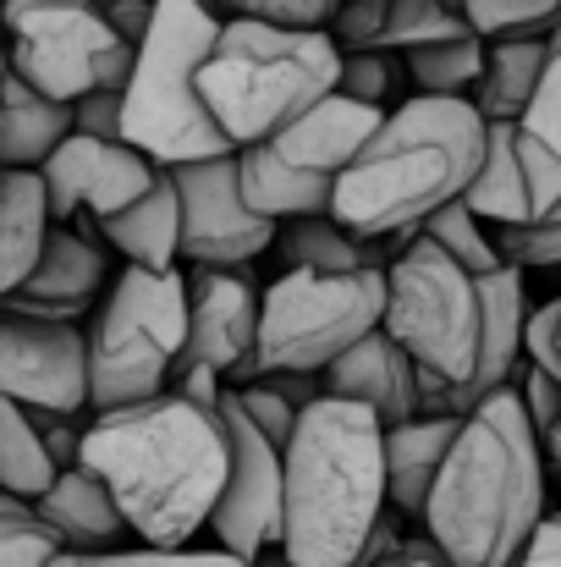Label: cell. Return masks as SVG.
<instances>
[{
	"label": "cell",
	"instance_id": "obj_1",
	"mask_svg": "<svg viewBox=\"0 0 561 567\" xmlns=\"http://www.w3.org/2000/svg\"><path fill=\"white\" fill-rule=\"evenodd\" d=\"M83 463L111 485L127 529L144 546H187L209 529L226 485L220 408L187 402L177 385L94 413L83 430Z\"/></svg>",
	"mask_w": 561,
	"mask_h": 567
},
{
	"label": "cell",
	"instance_id": "obj_2",
	"mask_svg": "<svg viewBox=\"0 0 561 567\" xmlns=\"http://www.w3.org/2000/svg\"><path fill=\"white\" fill-rule=\"evenodd\" d=\"M418 518L451 567H512L523 557L546 518V452L518 385L463 413Z\"/></svg>",
	"mask_w": 561,
	"mask_h": 567
},
{
	"label": "cell",
	"instance_id": "obj_3",
	"mask_svg": "<svg viewBox=\"0 0 561 567\" xmlns=\"http://www.w3.org/2000/svg\"><path fill=\"white\" fill-rule=\"evenodd\" d=\"M485 133L490 122L479 116L474 100H446V94L402 100L396 111L380 116V127L342 172L331 215L359 237L413 243L435 209L457 204L474 188L485 166Z\"/></svg>",
	"mask_w": 561,
	"mask_h": 567
},
{
	"label": "cell",
	"instance_id": "obj_4",
	"mask_svg": "<svg viewBox=\"0 0 561 567\" xmlns=\"http://www.w3.org/2000/svg\"><path fill=\"white\" fill-rule=\"evenodd\" d=\"M281 551L298 567H353L385 518V424L364 402L314 396L281 446Z\"/></svg>",
	"mask_w": 561,
	"mask_h": 567
},
{
	"label": "cell",
	"instance_id": "obj_5",
	"mask_svg": "<svg viewBox=\"0 0 561 567\" xmlns=\"http://www.w3.org/2000/svg\"><path fill=\"white\" fill-rule=\"evenodd\" d=\"M342 50L325 28H276L253 17H226L204 66L198 89L220 133L242 150L336 94Z\"/></svg>",
	"mask_w": 561,
	"mask_h": 567
},
{
	"label": "cell",
	"instance_id": "obj_6",
	"mask_svg": "<svg viewBox=\"0 0 561 567\" xmlns=\"http://www.w3.org/2000/svg\"><path fill=\"white\" fill-rule=\"evenodd\" d=\"M220 33V11L204 0H155V22L138 39L133 72L122 83V138L160 166L231 155L237 144L204 105L198 66Z\"/></svg>",
	"mask_w": 561,
	"mask_h": 567
},
{
	"label": "cell",
	"instance_id": "obj_7",
	"mask_svg": "<svg viewBox=\"0 0 561 567\" xmlns=\"http://www.w3.org/2000/svg\"><path fill=\"white\" fill-rule=\"evenodd\" d=\"M187 342V276L122 265L89 331V408H127L177 375Z\"/></svg>",
	"mask_w": 561,
	"mask_h": 567
},
{
	"label": "cell",
	"instance_id": "obj_8",
	"mask_svg": "<svg viewBox=\"0 0 561 567\" xmlns=\"http://www.w3.org/2000/svg\"><path fill=\"white\" fill-rule=\"evenodd\" d=\"M385 320V270H287L264 287L253 375H325Z\"/></svg>",
	"mask_w": 561,
	"mask_h": 567
},
{
	"label": "cell",
	"instance_id": "obj_9",
	"mask_svg": "<svg viewBox=\"0 0 561 567\" xmlns=\"http://www.w3.org/2000/svg\"><path fill=\"white\" fill-rule=\"evenodd\" d=\"M385 111L359 105L347 94H325L320 105H309L303 116H292L287 127H276L259 144L237 150V172L242 193L259 215L270 220H292V215H325L336 204V183L353 166V155L364 150Z\"/></svg>",
	"mask_w": 561,
	"mask_h": 567
},
{
	"label": "cell",
	"instance_id": "obj_10",
	"mask_svg": "<svg viewBox=\"0 0 561 567\" xmlns=\"http://www.w3.org/2000/svg\"><path fill=\"white\" fill-rule=\"evenodd\" d=\"M424 375L457 380L474 375L479 359V287L474 276L429 237H413L385 265V320H380Z\"/></svg>",
	"mask_w": 561,
	"mask_h": 567
},
{
	"label": "cell",
	"instance_id": "obj_11",
	"mask_svg": "<svg viewBox=\"0 0 561 567\" xmlns=\"http://www.w3.org/2000/svg\"><path fill=\"white\" fill-rule=\"evenodd\" d=\"M6 55L50 100H83L89 89H122L138 44H127L100 0H6Z\"/></svg>",
	"mask_w": 561,
	"mask_h": 567
},
{
	"label": "cell",
	"instance_id": "obj_12",
	"mask_svg": "<svg viewBox=\"0 0 561 567\" xmlns=\"http://www.w3.org/2000/svg\"><path fill=\"white\" fill-rule=\"evenodd\" d=\"M220 424H226V485H220V502L209 513V535L220 551L253 563V557L281 546V513H287L281 446L248 424L231 385L220 391Z\"/></svg>",
	"mask_w": 561,
	"mask_h": 567
},
{
	"label": "cell",
	"instance_id": "obj_13",
	"mask_svg": "<svg viewBox=\"0 0 561 567\" xmlns=\"http://www.w3.org/2000/svg\"><path fill=\"white\" fill-rule=\"evenodd\" d=\"M166 172H172L177 198H183L187 265H253L259 254H270L281 220H270L248 204L237 150L209 155V161H183V166H166Z\"/></svg>",
	"mask_w": 561,
	"mask_h": 567
},
{
	"label": "cell",
	"instance_id": "obj_14",
	"mask_svg": "<svg viewBox=\"0 0 561 567\" xmlns=\"http://www.w3.org/2000/svg\"><path fill=\"white\" fill-rule=\"evenodd\" d=\"M0 396L44 413L89 408V331L77 320L0 315Z\"/></svg>",
	"mask_w": 561,
	"mask_h": 567
},
{
	"label": "cell",
	"instance_id": "obj_15",
	"mask_svg": "<svg viewBox=\"0 0 561 567\" xmlns=\"http://www.w3.org/2000/svg\"><path fill=\"white\" fill-rule=\"evenodd\" d=\"M259 303L264 292L248 281L242 265H193L187 270V342L177 375L215 370L226 385H242L253 364V342H259Z\"/></svg>",
	"mask_w": 561,
	"mask_h": 567
},
{
	"label": "cell",
	"instance_id": "obj_16",
	"mask_svg": "<svg viewBox=\"0 0 561 567\" xmlns=\"http://www.w3.org/2000/svg\"><path fill=\"white\" fill-rule=\"evenodd\" d=\"M44 193H50V215L55 220H111L116 209H127L133 198H144L149 183L160 177V161H149L144 150H133L127 138H89V133H66L55 144V155L39 166Z\"/></svg>",
	"mask_w": 561,
	"mask_h": 567
},
{
	"label": "cell",
	"instance_id": "obj_17",
	"mask_svg": "<svg viewBox=\"0 0 561 567\" xmlns=\"http://www.w3.org/2000/svg\"><path fill=\"white\" fill-rule=\"evenodd\" d=\"M111 287V259L100 254V243L66 220L50 226L44 254L33 265V276L0 298L6 315H33V320H83L100 292Z\"/></svg>",
	"mask_w": 561,
	"mask_h": 567
},
{
	"label": "cell",
	"instance_id": "obj_18",
	"mask_svg": "<svg viewBox=\"0 0 561 567\" xmlns=\"http://www.w3.org/2000/svg\"><path fill=\"white\" fill-rule=\"evenodd\" d=\"M463 204L485 226H534V220L561 209V183L540 177L529 166V155L518 150V122H490L485 166H479L474 188L463 193Z\"/></svg>",
	"mask_w": 561,
	"mask_h": 567
},
{
	"label": "cell",
	"instance_id": "obj_19",
	"mask_svg": "<svg viewBox=\"0 0 561 567\" xmlns=\"http://www.w3.org/2000/svg\"><path fill=\"white\" fill-rule=\"evenodd\" d=\"M320 380L331 396L364 402L380 424H402L418 413V364L407 359V348L385 326H374L364 342H353Z\"/></svg>",
	"mask_w": 561,
	"mask_h": 567
},
{
	"label": "cell",
	"instance_id": "obj_20",
	"mask_svg": "<svg viewBox=\"0 0 561 567\" xmlns=\"http://www.w3.org/2000/svg\"><path fill=\"white\" fill-rule=\"evenodd\" d=\"M39 524L61 540V551H111L122 546L133 529L111 496V485L89 468V463H72L55 474V485L33 502Z\"/></svg>",
	"mask_w": 561,
	"mask_h": 567
},
{
	"label": "cell",
	"instance_id": "obj_21",
	"mask_svg": "<svg viewBox=\"0 0 561 567\" xmlns=\"http://www.w3.org/2000/svg\"><path fill=\"white\" fill-rule=\"evenodd\" d=\"M463 419L451 413H413L402 424H385V502L402 518H418L429 502V485L457 441Z\"/></svg>",
	"mask_w": 561,
	"mask_h": 567
},
{
	"label": "cell",
	"instance_id": "obj_22",
	"mask_svg": "<svg viewBox=\"0 0 561 567\" xmlns=\"http://www.w3.org/2000/svg\"><path fill=\"white\" fill-rule=\"evenodd\" d=\"M100 231L122 254V265L177 270V259H183V198H177L172 172L160 166V177L149 183V193L133 198L127 209H116L111 220H100Z\"/></svg>",
	"mask_w": 561,
	"mask_h": 567
},
{
	"label": "cell",
	"instance_id": "obj_23",
	"mask_svg": "<svg viewBox=\"0 0 561 567\" xmlns=\"http://www.w3.org/2000/svg\"><path fill=\"white\" fill-rule=\"evenodd\" d=\"M66 133H72V105L50 100L28 78L6 72V83H0V166L39 172Z\"/></svg>",
	"mask_w": 561,
	"mask_h": 567
},
{
	"label": "cell",
	"instance_id": "obj_24",
	"mask_svg": "<svg viewBox=\"0 0 561 567\" xmlns=\"http://www.w3.org/2000/svg\"><path fill=\"white\" fill-rule=\"evenodd\" d=\"M55 215H50V193L39 172H0V298L17 292L50 237Z\"/></svg>",
	"mask_w": 561,
	"mask_h": 567
},
{
	"label": "cell",
	"instance_id": "obj_25",
	"mask_svg": "<svg viewBox=\"0 0 561 567\" xmlns=\"http://www.w3.org/2000/svg\"><path fill=\"white\" fill-rule=\"evenodd\" d=\"M551 61V39L540 33H512V39H490L485 44V72L474 89V105L485 122H518L523 105L540 89V72Z\"/></svg>",
	"mask_w": 561,
	"mask_h": 567
},
{
	"label": "cell",
	"instance_id": "obj_26",
	"mask_svg": "<svg viewBox=\"0 0 561 567\" xmlns=\"http://www.w3.org/2000/svg\"><path fill=\"white\" fill-rule=\"evenodd\" d=\"M374 243H385V237H359L353 226H342L325 209V215H292V220H281L270 248L287 259V270H364V265L385 270V259L374 254Z\"/></svg>",
	"mask_w": 561,
	"mask_h": 567
},
{
	"label": "cell",
	"instance_id": "obj_27",
	"mask_svg": "<svg viewBox=\"0 0 561 567\" xmlns=\"http://www.w3.org/2000/svg\"><path fill=\"white\" fill-rule=\"evenodd\" d=\"M55 457L33 424V413L11 396H0V491L22 496V502H39L50 485H55Z\"/></svg>",
	"mask_w": 561,
	"mask_h": 567
},
{
	"label": "cell",
	"instance_id": "obj_28",
	"mask_svg": "<svg viewBox=\"0 0 561 567\" xmlns=\"http://www.w3.org/2000/svg\"><path fill=\"white\" fill-rule=\"evenodd\" d=\"M485 33H463V39H440V44H418L402 50L407 83L418 94H446V100H474L479 72H485Z\"/></svg>",
	"mask_w": 561,
	"mask_h": 567
},
{
	"label": "cell",
	"instance_id": "obj_29",
	"mask_svg": "<svg viewBox=\"0 0 561 567\" xmlns=\"http://www.w3.org/2000/svg\"><path fill=\"white\" fill-rule=\"evenodd\" d=\"M518 150L529 155V166H534L540 177L561 183V50L557 44H551V61H546V72H540L534 100H529L523 116H518Z\"/></svg>",
	"mask_w": 561,
	"mask_h": 567
},
{
	"label": "cell",
	"instance_id": "obj_30",
	"mask_svg": "<svg viewBox=\"0 0 561 567\" xmlns=\"http://www.w3.org/2000/svg\"><path fill=\"white\" fill-rule=\"evenodd\" d=\"M418 237H429V243H440L468 276H490L496 265H507L501 259V248H496V237L485 231V220L457 198V204H446V209H435L424 226H418Z\"/></svg>",
	"mask_w": 561,
	"mask_h": 567
},
{
	"label": "cell",
	"instance_id": "obj_31",
	"mask_svg": "<svg viewBox=\"0 0 561 567\" xmlns=\"http://www.w3.org/2000/svg\"><path fill=\"white\" fill-rule=\"evenodd\" d=\"M474 33L457 0H391L385 11V50H418V44H440V39H463Z\"/></svg>",
	"mask_w": 561,
	"mask_h": 567
},
{
	"label": "cell",
	"instance_id": "obj_32",
	"mask_svg": "<svg viewBox=\"0 0 561 567\" xmlns=\"http://www.w3.org/2000/svg\"><path fill=\"white\" fill-rule=\"evenodd\" d=\"M50 567H248L242 557L220 551V546H111V551H55Z\"/></svg>",
	"mask_w": 561,
	"mask_h": 567
},
{
	"label": "cell",
	"instance_id": "obj_33",
	"mask_svg": "<svg viewBox=\"0 0 561 567\" xmlns=\"http://www.w3.org/2000/svg\"><path fill=\"white\" fill-rule=\"evenodd\" d=\"M407 78V66H396V50H342V72H336V94L385 111V100L396 94V83Z\"/></svg>",
	"mask_w": 561,
	"mask_h": 567
},
{
	"label": "cell",
	"instance_id": "obj_34",
	"mask_svg": "<svg viewBox=\"0 0 561 567\" xmlns=\"http://www.w3.org/2000/svg\"><path fill=\"white\" fill-rule=\"evenodd\" d=\"M231 396H237V408L248 413V424L264 435V441H276V446H287L292 441V430H298V402L281 391V380L276 375H253L242 380V385H231Z\"/></svg>",
	"mask_w": 561,
	"mask_h": 567
},
{
	"label": "cell",
	"instance_id": "obj_35",
	"mask_svg": "<svg viewBox=\"0 0 561 567\" xmlns=\"http://www.w3.org/2000/svg\"><path fill=\"white\" fill-rule=\"evenodd\" d=\"M496 248L518 270H551L561 265V209L534 226H496Z\"/></svg>",
	"mask_w": 561,
	"mask_h": 567
},
{
	"label": "cell",
	"instance_id": "obj_36",
	"mask_svg": "<svg viewBox=\"0 0 561 567\" xmlns=\"http://www.w3.org/2000/svg\"><path fill=\"white\" fill-rule=\"evenodd\" d=\"M61 540L39 524V513H6L0 518V567H50Z\"/></svg>",
	"mask_w": 561,
	"mask_h": 567
},
{
	"label": "cell",
	"instance_id": "obj_37",
	"mask_svg": "<svg viewBox=\"0 0 561 567\" xmlns=\"http://www.w3.org/2000/svg\"><path fill=\"white\" fill-rule=\"evenodd\" d=\"M342 0H215V11L276 22V28H331Z\"/></svg>",
	"mask_w": 561,
	"mask_h": 567
},
{
	"label": "cell",
	"instance_id": "obj_38",
	"mask_svg": "<svg viewBox=\"0 0 561 567\" xmlns=\"http://www.w3.org/2000/svg\"><path fill=\"white\" fill-rule=\"evenodd\" d=\"M385 11L391 0H342L325 33L336 39V50H385Z\"/></svg>",
	"mask_w": 561,
	"mask_h": 567
},
{
	"label": "cell",
	"instance_id": "obj_39",
	"mask_svg": "<svg viewBox=\"0 0 561 567\" xmlns=\"http://www.w3.org/2000/svg\"><path fill=\"white\" fill-rule=\"evenodd\" d=\"M523 359L546 375H561V298L529 309L523 320Z\"/></svg>",
	"mask_w": 561,
	"mask_h": 567
},
{
	"label": "cell",
	"instance_id": "obj_40",
	"mask_svg": "<svg viewBox=\"0 0 561 567\" xmlns=\"http://www.w3.org/2000/svg\"><path fill=\"white\" fill-rule=\"evenodd\" d=\"M72 133L122 138V89H89L83 100H72Z\"/></svg>",
	"mask_w": 561,
	"mask_h": 567
},
{
	"label": "cell",
	"instance_id": "obj_41",
	"mask_svg": "<svg viewBox=\"0 0 561 567\" xmlns=\"http://www.w3.org/2000/svg\"><path fill=\"white\" fill-rule=\"evenodd\" d=\"M518 396H523V408H529V419H534V430H551L561 419V375H546V370H534L529 359L518 364Z\"/></svg>",
	"mask_w": 561,
	"mask_h": 567
},
{
	"label": "cell",
	"instance_id": "obj_42",
	"mask_svg": "<svg viewBox=\"0 0 561 567\" xmlns=\"http://www.w3.org/2000/svg\"><path fill=\"white\" fill-rule=\"evenodd\" d=\"M512 567H561V513H546V518H540V529L529 535L523 557Z\"/></svg>",
	"mask_w": 561,
	"mask_h": 567
},
{
	"label": "cell",
	"instance_id": "obj_43",
	"mask_svg": "<svg viewBox=\"0 0 561 567\" xmlns=\"http://www.w3.org/2000/svg\"><path fill=\"white\" fill-rule=\"evenodd\" d=\"M100 6H105L111 28H116L127 44H138V39L149 33V22H155V0H100Z\"/></svg>",
	"mask_w": 561,
	"mask_h": 567
},
{
	"label": "cell",
	"instance_id": "obj_44",
	"mask_svg": "<svg viewBox=\"0 0 561 567\" xmlns=\"http://www.w3.org/2000/svg\"><path fill=\"white\" fill-rule=\"evenodd\" d=\"M380 567H451V563H446V551L424 535V540H402Z\"/></svg>",
	"mask_w": 561,
	"mask_h": 567
},
{
	"label": "cell",
	"instance_id": "obj_45",
	"mask_svg": "<svg viewBox=\"0 0 561 567\" xmlns=\"http://www.w3.org/2000/svg\"><path fill=\"white\" fill-rule=\"evenodd\" d=\"M540 452H546V468H561V419L551 430H540Z\"/></svg>",
	"mask_w": 561,
	"mask_h": 567
},
{
	"label": "cell",
	"instance_id": "obj_46",
	"mask_svg": "<svg viewBox=\"0 0 561 567\" xmlns=\"http://www.w3.org/2000/svg\"><path fill=\"white\" fill-rule=\"evenodd\" d=\"M248 567H298V563H287V551L276 546V551H264V557H253Z\"/></svg>",
	"mask_w": 561,
	"mask_h": 567
},
{
	"label": "cell",
	"instance_id": "obj_47",
	"mask_svg": "<svg viewBox=\"0 0 561 567\" xmlns=\"http://www.w3.org/2000/svg\"><path fill=\"white\" fill-rule=\"evenodd\" d=\"M6 72H11V55H6V44H0V83H6Z\"/></svg>",
	"mask_w": 561,
	"mask_h": 567
},
{
	"label": "cell",
	"instance_id": "obj_48",
	"mask_svg": "<svg viewBox=\"0 0 561 567\" xmlns=\"http://www.w3.org/2000/svg\"><path fill=\"white\" fill-rule=\"evenodd\" d=\"M204 6H215V0H204Z\"/></svg>",
	"mask_w": 561,
	"mask_h": 567
},
{
	"label": "cell",
	"instance_id": "obj_49",
	"mask_svg": "<svg viewBox=\"0 0 561 567\" xmlns=\"http://www.w3.org/2000/svg\"><path fill=\"white\" fill-rule=\"evenodd\" d=\"M0 172H6V166H0Z\"/></svg>",
	"mask_w": 561,
	"mask_h": 567
}]
</instances>
